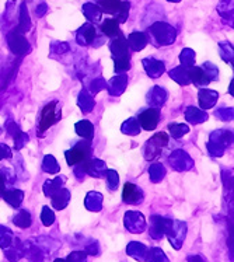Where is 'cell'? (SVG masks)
Segmentation results:
<instances>
[{
  "mask_svg": "<svg viewBox=\"0 0 234 262\" xmlns=\"http://www.w3.org/2000/svg\"><path fill=\"white\" fill-rule=\"evenodd\" d=\"M76 132L80 135L81 138H86L87 140H90L94 134V128L89 121H81V122L76 123Z\"/></svg>",
  "mask_w": 234,
  "mask_h": 262,
  "instance_id": "obj_13",
  "label": "cell"
},
{
  "mask_svg": "<svg viewBox=\"0 0 234 262\" xmlns=\"http://www.w3.org/2000/svg\"><path fill=\"white\" fill-rule=\"evenodd\" d=\"M170 130L176 138H180L182 134H186L189 129H188L186 125H170Z\"/></svg>",
  "mask_w": 234,
  "mask_h": 262,
  "instance_id": "obj_22",
  "label": "cell"
},
{
  "mask_svg": "<svg viewBox=\"0 0 234 262\" xmlns=\"http://www.w3.org/2000/svg\"><path fill=\"white\" fill-rule=\"evenodd\" d=\"M45 164H49V167H45V170H48L49 172H56L58 171V166H56V161L53 159L52 156H47L45 157Z\"/></svg>",
  "mask_w": 234,
  "mask_h": 262,
  "instance_id": "obj_24",
  "label": "cell"
},
{
  "mask_svg": "<svg viewBox=\"0 0 234 262\" xmlns=\"http://www.w3.org/2000/svg\"><path fill=\"white\" fill-rule=\"evenodd\" d=\"M129 9H131L129 2H122V3H121V7H119V10H118V13L115 14L118 23L126 21V18H128V14H129Z\"/></svg>",
  "mask_w": 234,
  "mask_h": 262,
  "instance_id": "obj_20",
  "label": "cell"
},
{
  "mask_svg": "<svg viewBox=\"0 0 234 262\" xmlns=\"http://www.w3.org/2000/svg\"><path fill=\"white\" fill-rule=\"evenodd\" d=\"M45 11H47V6H45V5H42L41 7H37V14L39 17H42Z\"/></svg>",
  "mask_w": 234,
  "mask_h": 262,
  "instance_id": "obj_29",
  "label": "cell"
},
{
  "mask_svg": "<svg viewBox=\"0 0 234 262\" xmlns=\"http://www.w3.org/2000/svg\"><path fill=\"white\" fill-rule=\"evenodd\" d=\"M159 110H155V108L146 110L144 113H142L139 115L140 125H142L146 130H153V129L157 126V123H159Z\"/></svg>",
  "mask_w": 234,
  "mask_h": 262,
  "instance_id": "obj_7",
  "label": "cell"
},
{
  "mask_svg": "<svg viewBox=\"0 0 234 262\" xmlns=\"http://www.w3.org/2000/svg\"><path fill=\"white\" fill-rule=\"evenodd\" d=\"M167 142H168V136H167L165 134H163V132H160V134L155 135V136L147 142V145L146 146H150V150H152V151H155L153 156L156 157V156L160 153L159 150L161 149L163 146L167 145Z\"/></svg>",
  "mask_w": 234,
  "mask_h": 262,
  "instance_id": "obj_8",
  "label": "cell"
},
{
  "mask_svg": "<svg viewBox=\"0 0 234 262\" xmlns=\"http://www.w3.org/2000/svg\"><path fill=\"white\" fill-rule=\"evenodd\" d=\"M68 262H86V257L81 252H73L68 258Z\"/></svg>",
  "mask_w": 234,
  "mask_h": 262,
  "instance_id": "obj_26",
  "label": "cell"
},
{
  "mask_svg": "<svg viewBox=\"0 0 234 262\" xmlns=\"http://www.w3.org/2000/svg\"><path fill=\"white\" fill-rule=\"evenodd\" d=\"M188 76H189V81H194L198 86H202V84H208L209 77L208 75L202 72L199 68H192L189 72H188Z\"/></svg>",
  "mask_w": 234,
  "mask_h": 262,
  "instance_id": "obj_11",
  "label": "cell"
},
{
  "mask_svg": "<svg viewBox=\"0 0 234 262\" xmlns=\"http://www.w3.org/2000/svg\"><path fill=\"white\" fill-rule=\"evenodd\" d=\"M128 42L131 45V48L135 49V51H140L146 45L147 39H146V35L143 32H133V34L129 35Z\"/></svg>",
  "mask_w": 234,
  "mask_h": 262,
  "instance_id": "obj_12",
  "label": "cell"
},
{
  "mask_svg": "<svg viewBox=\"0 0 234 262\" xmlns=\"http://www.w3.org/2000/svg\"><path fill=\"white\" fill-rule=\"evenodd\" d=\"M3 196L5 199L13 206H18V205L22 204L23 196H24V193L22 191H16V189H13V191H9V192H3Z\"/></svg>",
  "mask_w": 234,
  "mask_h": 262,
  "instance_id": "obj_18",
  "label": "cell"
},
{
  "mask_svg": "<svg viewBox=\"0 0 234 262\" xmlns=\"http://www.w3.org/2000/svg\"><path fill=\"white\" fill-rule=\"evenodd\" d=\"M119 23L115 18H107L105 21L102 23L101 30L105 34L107 37H115L118 32H119Z\"/></svg>",
  "mask_w": 234,
  "mask_h": 262,
  "instance_id": "obj_15",
  "label": "cell"
},
{
  "mask_svg": "<svg viewBox=\"0 0 234 262\" xmlns=\"http://www.w3.org/2000/svg\"><path fill=\"white\" fill-rule=\"evenodd\" d=\"M5 178L0 177V195H3V192H5Z\"/></svg>",
  "mask_w": 234,
  "mask_h": 262,
  "instance_id": "obj_30",
  "label": "cell"
},
{
  "mask_svg": "<svg viewBox=\"0 0 234 262\" xmlns=\"http://www.w3.org/2000/svg\"><path fill=\"white\" fill-rule=\"evenodd\" d=\"M55 222V214L52 213V210H49L48 208H44L42 212V223L45 226H51Z\"/></svg>",
  "mask_w": 234,
  "mask_h": 262,
  "instance_id": "obj_23",
  "label": "cell"
},
{
  "mask_svg": "<svg viewBox=\"0 0 234 262\" xmlns=\"http://www.w3.org/2000/svg\"><path fill=\"white\" fill-rule=\"evenodd\" d=\"M9 45L13 49V52L16 54H26L30 49V45L26 41V38L23 37V34L18 30H14L9 34Z\"/></svg>",
  "mask_w": 234,
  "mask_h": 262,
  "instance_id": "obj_4",
  "label": "cell"
},
{
  "mask_svg": "<svg viewBox=\"0 0 234 262\" xmlns=\"http://www.w3.org/2000/svg\"><path fill=\"white\" fill-rule=\"evenodd\" d=\"M60 119V111H58V102L53 101L48 105H45L41 114V121H39V129L41 130H47L51 128L53 123L58 122Z\"/></svg>",
  "mask_w": 234,
  "mask_h": 262,
  "instance_id": "obj_1",
  "label": "cell"
},
{
  "mask_svg": "<svg viewBox=\"0 0 234 262\" xmlns=\"http://www.w3.org/2000/svg\"><path fill=\"white\" fill-rule=\"evenodd\" d=\"M125 225L132 233H142L144 230L143 214L138 212H128L125 214Z\"/></svg>",
  "mask_w": 234,
  "mask_h": 262,
  "instance_id": "obj_5",
  "label": "cell"
},
{
  "mask_svg": "<svg viewBox=\"0 0 234 262\" xmlns=\"http://www.w3.org/2000/svg\"><path fill=\"white\" fill-rule=\"evenodd\" d=\"M10 156H11L10 149H9L6 145H0V160H2L3 157H10Z\"/></svg>",
  "mask_w": 234,
  "mask_h": 262,
  "instance_id": "obj_28",
  "label": "cell"
},
{
  "mask_svg": "<svg viewBox=\"0 0 234 262\" xmlns=\"http://www.w3.org/2000/svg\"><path fill=\"white\" fill-rule=\"evenodd\" d=\"M107 176H108V180H110V188L115 189L118 187V174L115 171H108Z\"/></svg>",
  "mask_w": 234,
  "mask_h": 262,
  "instance_id": "obj_25",
  "label": "cell"
},
{
  "mask_svg": "<svg viewBox=\"0 0 234 262\" xmlns=\"http://www.w3.org/2000/svg\"><path fill=\"white\" fill-rule=\"evenodd\" d=\"M121 0H97V5L100 10L105 11L108 14H117L121 7Z\"/></svg>",
  "mask_w": 234,
  "mask_h": 262,
  "instance_id": "obj_10",
  "label": "cell"
},
{
  "mask_svg": "<svg viewBox=\"0 0 234 262\" xmlns=\"http://www.w3.org/2000/svg\"><path fill=\"white\" fill-rule=\"evenodd\" d=\"M144 66H146V69L149 70L147 73L150 76H153V77L161 75L164 72V64L160 63V62H155L153 59H150V66L149 64H144Z\"/></svg>",
  "mask_w": 234,
  "mask_h": 262,
  "instance_id": "obj_19",
  "label": "cell"
},
{
  "mask_svg": "<svg viewBox=\"0 0 234 262\" xmlns=\"http://www.w3.org/2000/svg\"><path fill=\"white\" fill-rule=\"evenodd\" d=\"M198 117L203 118V119H206L208 118V115H205V114L199 113L198 110H194V108H191L189 111H188V114H186V119L188 121H191V122H201V119Z\"/></svg>",
  "mask_w": 234,
  "mask_h": 262,
  "instance_id": "obj_21",
  "label": "cell"
},
{
  "mask_svg": "<svg viewBox=\"0 0 234 262\" xmlns=\"http://www.w3.org/2000/svg\"><path fill=\"white\" fill-rule=\"evenodd\" d=\"M90 151V142H81L79 145H76L72 150H68L65 156L69 166H75L80 161H84L86 157L89 156Z\"/></svg>",
  "mask_w": 234,
  "mask_h": 262,
  "instance_id": "obj_3",
  "label": "cell"
},
{
  "mask_svg": "<svg viewBox=\"0 0 234 262\" xmlns=\"http://www.w3.org/2000/svg\"><path fill=\"white\" fill-rule=\"evenodd\" d=\"M31 27V20H30V16H28V10H27L26 5L22 6L20 9V24H18V31L26 32L30 30Z\"/></svg>",
  "mask_w": 234,
  "mask_h": 262,
  "instance_id": "obj_17",
  "label": "cell"
},
{
  "mask_svg": "<svg viewBox=\"0 0 234 262\" xmlns=\"http://www.w3.org/2000/svg\"><path fill=\"white\" fill-rule=\"evenodd\" d=\"M218 98V94L215 91H206L202 90L199 93V100H201V105L203 108H210L213 107V104Z\"/></svg>",
  "mask_w": 234,
  "mask_h": 262,
  "instance_id": "obj_16",
  "label": "cell"
},
{
  "mask_svg": "<svg viewBox=\"0 0 234 262\" xmlns=\"http://www.w3.org/2000/svg\"><path fill=\"white\" fill-rule=\"evenodd\" d=\"M83 11H84L86 17L91 20V21H100L101 20L102 11L100 10V7L96 5H91V3H86L83 6Z\"/></svg>",
  "mask_w": 234,
  "mask_h": 262,
  "instance_id": "obj_14",
  "label": "cell"
},
{
  "mask_svg": "<svg viewBox=\"0 0 234 262\" xmlns=\"http://www.w3.org/2000/svg\"><path fill=\"white\" fill-rule=\"evenodd\" d=\"M96 37V30L90 24H84L83 27L77 31V38L80 43H90Z\"/></svg>",
  "mask_w": 234,
  "mask_h": 262,
  "instance_id": "obj_9",
  "label": "cell"
},
{
  "mask_svg": "<svg viewBox=\"0 0 234 262\" xmlns=\"http://www.w3.org/2000/svg\"><path fill=\"white\" fill-rule=\"evenodd\" d=\"M55 262H68V261H65V259H60V258H58V259H55Z\"/></svg>",
  "mask_w": 234,
  "mask_h": 262,
  "instance_id": "obj_31",
  "label": "cell"
},
{
  "mask_svg": "<svg viewBox=\"0 0 234 262\" xmlns=\"http://www.w3.org/2000/svg\"><path fill=\"white\" fill-rule=\"evenodd\" d=\"M122 199L123 202H126V204H139V202L143 201V192H142L140 188L135 187L131 182H126L125 188H123Z\"/></svg>",
  "mask_w": 234,
  "mask_h": 262,
  "instance_id": "obj_6",
  "label": "cell"
},
{
  "mask_svg": "<svg viewBox=\"0 0 234 262\" xmlns=\"http://www.w3.org/2000/svg\"><path fill=\"white\" fill-rule=\"evenodd\" d=\"M192 59H194V56H192L191 51H184L181 54L182 63L186 64V66H189V64L192 63Z\"/></svg>",
  "mask_w": 234,
  "mask_h": 262,
  "instance_id": "obj_27",
  "label": "cell"
},
{
  "mask_svg": "<svg viewBox=\"0 0 234 262\" xmlns=\"http://www.w3.org/2000/svg\"><path fill=\"white\" fill-rule=\"evenodd\" d=\"M150 32L153 37L157 38L160 43H171L176 39V30L165 24V23H156L150 27Z\"/></svg>",
  "mask_w": 234,
  "mask_h": 262,
  "instance_id": "obj_2",
  "label": "cell"
},
{
  "mask_svg": "<svg viewBox=\"0 0 234 262\" xmlns=\"http://www.w3.org/2000/svg\"><path fill=\"white\" fill-rule=\"evenodd\" d=\"M168 2H180V0H168Z\"/></svg>",
  "mask_w": 234,
  "mask_h": 262,
  "instance_id": "obj_32",
  "label": "cell"
}]
</instances>
